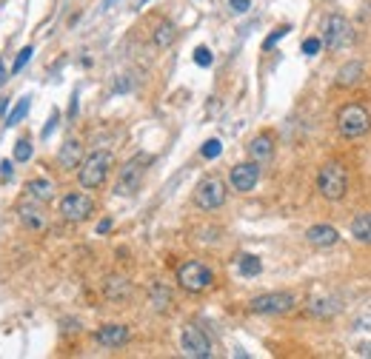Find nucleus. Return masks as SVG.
<instances>
[{
    "label": "nucleus",
    "mask_w": 371,
    "mask_h": 359,
    "mask_svg": "<svg viewBox=\"0 0 371 359\" xmlns=\"http://www.w3.org/2000/svg\"><path fill=\"white\" fill-rule=\"evenodd\" d=\"M337 311H340V302L331 297H317L308 302V314H314V316H331Z\"/></svg>",
    "instance_id": "nucleus-21"
},
{
    "label": "nucleus",
    "mask_w": 371,
    "mask_h": 359,
    "mask_svg": "<svg viewBox=\"0 0 371 359\" xmlns=\"http://www.w3.org/2000/svg\"><path fill=\"white\" fill-rule=\"evenodd\" d=\"M195 203L203 209V211H215L226 203V183L220 177H206L203 183L198 186L195 192Z\"/></svg>",
    "instance_id": "nucleus-10"
},
{
    "label": "nucleus",
    "mask_w": 371,
    "mask_h": 359,
    "mask_svg": "<svg viewBox=\"0 0 371 359\" xmlns=\"http://www.w3.org/2000/svg\"><path fill=\"white\" fill-rule=\"evenodd\" d=\"M32 55H35V46H23L21 52H18V57H15V66H12V74H18V72H23V66L32 60Z\"/></svg>",
    "instance_id": "nucleus-27"
},
{
    "label": "nucleus",
    "mask_w": 371,
    "mask_h": 359,
    "mask_svg": "<svg viewBox=\"0 0 371 359\" xmlns=\"http://www.w3.org/2000/svg\"><path fill=\"white\" fill-rule=\"evenodd\" d=\"M317 192L320 197L337 203L345 197L348 192V174L343 168V162H326L320 171H317Z\"/></svg>",
    "instance_id": "nucleus-3"
},
{
    "label": "nucleus",
    "mask_w": 371,
    "mask_h": 359,
    "mask_svg": "<svg viewBox=\"0 0 371 359\" xmlns=\"http://www.w3.org/2000/svg\"><path fill=\"white\" fill-rule=\"evenodd\" d=\"M26 197L38 200V203H49L55 197V183L46 177H38V180H29L26 183Z\"/></svg>",
    "instance_id": "nucleus-17"
},
{
    "label": "nucleus",
    "mask_w": 371,
    "mask_h": 359,
    "mask_svg": "<svg viewBox=\"0 0 371 359\" xmlns=\"http://www.w3.org/2000/svg\"><path fill=\"white\" fill-rule=\"evenodd\" d=\"M6 80H9V72H6V66H4V60H0V89L6 86Z\"/></svg>",
    "instance_id": "nucleus-36"
},
{
    "label": "nucleus",
    "mask_w": 371,
    "mask_h": 359,
    "mask_svg": "<svg viewBox=\"0 0 371 359\" xmlns=\"http://www.w3.org/2000/svg\"><path fill=\"white\" fill-rule=\"evenodd\" d=\"M229 4L235 6V12H246L249 9V0H229Z\"/></svg>",
    "instance_id": "nucleus-34"
},
{
    "label": "nucleus",
    "mask_w": 371,
    "mask_h": 359,
    "mask_svg": "<svg viewBox=\"0 0 371 359\" xmlns=\"http://www.w3.org/2000/svg\"><path fill=\"white\" fill-rule=\"evenodd\" d=\"M18 220H21L23 228H29V231H46V226H49V217H46V211H43V203H38V200H32V197H26V200L18 203Z\"/></svg>",
    "instance_id": "nucleus-11"
},
{
    "label": "nucleus",
    "mask_w": 371,
    "mask_h": 359,
    "mask_svg": "<svg viewBox=\"0 0 371 359\" xmlns=\"http://www.w3.org/2000/svg\"><path fill=\"white\" fill-rule=\"evenodd\" d=\"M263 271V263L254 257V254H243L240 257V274L243 277H257Z\"/></svg>",
    "instance_id": "nucleus-22"
},
{
    "label": "nucleus",
    "mask_w": 371,
    "mask_h": 359,
    "mask_svg": "<svg viewBox=\"0 0 371 359\" xmlns=\"http://www.w3.org/2000/svg\"><path fill=\"white\" fill-rule=\"evenodd\" d=\"M257 180H260V165H257L254 160H252V162H237V165L229 171V183H232V189L240 192V194L252 192V189L257 186Z\"/></svg>",
    "instance_id": "nucleus-12"
},
{
    "label": "nucleus",
    "mask_w": 371,
    "mask_h": 359,
    "mask_svg": "<svg viewBox=\"0 0 371 359\" xmlns=\"http://www.w3.org/2000/svg\"><path fill=\"white\" fill-rule=\"evenodd\" d=\"M171 40H174V26H171L168 21H163V23L157 26V32H154V43H157L160 49H166Z\"/></svg>",
    "instance_id": "nucleus-23"
},
{
    "label": "nucleus",
    "mask_w": 371,
    "mask_h": 359,
    "mask_svg": "<svg viewBox=\"0 0 371 359\" xmlns=\"http://www.w3.org/2000/svg\"><path fill=\"white\" fill-rule=\"evenodd\" d=\"M109 228H112V220H100V223H97V234H106Z\"/></svg>",
    "instance_id": "nucleus-37"
},
{
    "label": "nucleus",
    "mask_w": 371,
    "mask_h": 359,
    "mask_svg": "<svg viewBox=\"0 0 371 359\" xmlns=\"http://www.w3.org/2000/svg\"><path fill=\"white\" fill-rule=\"evenodd\" d=\"M6 106H9L6 100H0V114H4V111H6Z\"/></svg>",
    "instance_id": "nucleus-38"
},
{
    "label": "nucleus",
    "mask_w": 371,
    "mask_h": 359,
    "mask_svg": "<svg viewBox=\"0 0 371 359\" xmlns=\"http://www.w3.org/2000/svg\"><path fill=\"white\" fill-rule=\"evenodd\" d=\"M362 74H365L362 63H360V60H351V63H345V66L337 72V86H340V89H354V86L362 80Z\"/></svg>",
    "instance_id": "nucleus-18"
},
{
    "label": "nucleus",
    "mask_w": 371,
    "mask_h": 359,
    "mask_svg": "<svg viewBox=\"0 0 371 359\" xmlns=\"http://www.w3.org/2000/svg\"><path fill=\"white\" fill-rule=\"evenodd\" d=\"M289 32H291V29H289V26H280V29H274V32H271V35H269V38H266V43H263V49H271V46H274V43H277V40H280V38H286V35H289Z\"/></svg>",
    "instance_id": "nucleus-30"
},
{
    "label": "nucleus",
    "mask_w": 371,
    "mask_h": 359,
    "mask_svg": "<svg viewBox=\"0 0 371 359\" xmlns=\"http://www.w3.org/2000/svg\"><path fill=\"white\" fill-rule=\"evenodd\" d=\"M29 106H32V100L29 97H23V100H18V106L9 111V117H6V126H18L26 114H29Z\"/></svg>",
    "instance_id": "nucleus-24"
},
{
    "label": "nucleus",
    "mask_w": 371,
    "mask_h": 359,
    "mask_svg": "<svg viewBox=\"0 0 371 359\" xmlns=\"http://www.w3.org/2000/svg\"><path fill=\"white\" fill-rule=\"evenodd\" d=\"M195 63L203 66V69H209V66H212V52H209L206 46H200V49L195 52Z\"/></svg>",
    "instance_id": "nucleus-31"
},
{
    "label": "nucleus",
    "mask_w": 371,
    "mask_h": 359,
    "mask_svg": "<svg viewBox=\"0 0 371 359\" xmlns=\"http://www.w3.org/2000/svg\"><path fill=\"white\" fill-rule=\"evenodd\" d=\"M220 151H223V143H220V140H206V143H203V148H200V154H203L206 160L220 157Z\"/></svg>",
    "instance_id": "nucleus-28"
},
{
    "label": "nucleus",
    "mask_w": 371,
    "mask_h": 359,
    "mask_svg": "<svg viewBox=\"0 0 371 359\" xmlns=\"http://www.w3.org/2000/svg\"><path fill=\"white\" fill-rule=\"evenodd\" d=\"M249 308L254 314H263V316H274V314H289L294 308V294L289 291H271V294H260L249 302Z\"/></svg>",
    "instance_id": "nucleus-8"
},
{
    "label": "nucleus",
    "mask_w": 371,
    "mask_h": 359,
    "mask_svg": "<svg viewBox=\"0 0 371 359\" xmlns=\"http://www.w3.org/2000/svg\"><path fill=\"white\" fill-rule=\"evenodd\" d=\"M323 46L328 49V52H340V49H348L351 43H354V26H351V21L348 18H343V15H326V21H323Z\"/></svg>",
    "instance_id": "nucleus-4"
},
{
    "label": "nucleus",
    "mask_w": 371,
    "mask_h": 359,
    "mask_svg": "<svg viewBox=\"0 0 371 359\" xmlns=\"http://www.w3.org/2000/svg\"><path fill=\"white\" fill-rule=\"evenodd\" d=\"M131 282L129 280H120V277H109L106 280V297L109 299H129L131 297Z\"/></svg>",
    "instance_id": "nucleus-20"
},
{
    "label": "nucleus",
    "mask_w": 371,
    "mask_h": 359,
    "mask_svg": "<svg viewBox=\"0 0 371 359\" xmlns=\"http://www.w3.org/2000/svg\"><path fill=\"white\" fill-rule=\"evenodd\" d=\"M114 4H117V0H106V9H109V6H114Z\"/></svg>",
    "instance_id": "nucleus-39"
},
{
    "label": "nucleus",
    "mask_w": 371,
    "mask_h": 359,
    "mask_svg": "<svg viewBox=\"0 0 371 359\" xmlns=\"http://www.w3.org/2000/svg\"><path fill=\"white\" fill-rule=\"evenodd\" d=\"M58 123H60V111L55 109V111L49 114V123H46V128H43V137H49V134H52V131L58 128Z\"/></svg>",
    "instance_id": "nucleus-32"
},
{
    "label": "nucleus",
    "mask_w": 371,
    "mask_h": 359,
    "mask_svg": "<svg viewBox=\"0 0 371 359\" xmlns=\"http://www.w3.org/2000/svg\"><path fill=\"white\" fill-rule=\"evenodd\" d=\"M58 162L63 171H77V165L83 162V143L80 140H66L58 151Z\"/></svg>",
    "instance_id": "nucleus-14"
},
{
    "label": "nucleus",
    "mask_w": 371,
    "mask_h": 359,
    "mask_svg": "<svg viewBox=\"0 0 371 359\" xmlns=\"http://www.w3.org/2000/svg\"><path fill=\"white\" fill-rule=\"evenodd\" d=\"M337 131L345 137V140H357V137H365L371 131V114L365 106L360 103H348L337 111Z\"/></svg>",
    "instance_id": "nucleus-2"
},
{
    "label": "nucleus",
    "mask_w": 371,
    "mask_h": 359,
    "mask_svg": "<svg viewBox=\"0 0 371 359\" xmlns=\"http://www.w3.org/2000/svg\"><path fill=\"white\" fill-rule=\"evenodd\" d=\"M112 165H114L112 151H100V148H97V151L86 154L83 162L77 165V183H80L83 189H100V186L106 183Z\"/></svg>",
    "instance_id": "nucleus-1"
},
{
    "label": "nucleus",
    "mask_w": 371,
    "mask_h": 359,
    "mask_svg": "<svg viewBox=\"0 0 371 359\" xmlns=\"http://www.w3.org/2000/svg\"><path fill=\"white\" fill-rule=\"evenodd\" d=\"M60 217L66 223H86L92 214H95V200L89 194H80V192H72L60 200Z\"/></svg>",
    "instance_id": "nucleus-7"
},
{
    "label": "nucleus",
    "mask_w": 371,
    "mask_h": 359,
    "mask_svg": "<svg viewBox=\"0 0 371 359\" xmlns=\"http://www.w3.org/2000/svg\"><path fill=\"white\" fill-rule=\"evenodd\" d=\"M306 240H308L314 248H328V245H334V243L340 240V231H337L334 226H311V228L306 231Z\"/></svg>",
    "instance_id": "nucleus-16"
},
{
    "label": "nucleus",
    "mask_w": 371,
    "mask_h": 359,
    "mask_svg": "<svg viewBox=\"0 0 371 359\" xmlns=\"http://www.w3.org/2000/svg\"><path fill=\"white\" fill-rule=\"evenodd\" d=\"M357 356H371V342H360L357 345Z\"/></svg>",
    "instance_id": "nucleus-33"
},
{
    "label": "nucleus",
    "mask_w": 371,
    "mask_h": 359,
    "mask_svg": "<svg viewBox=\"0 0 371 359\" xmlns=\"http://www.w3.org/2000/svg\"><path fill=\"white\" fill-rule=\"evenodd\" d=\"M12 168H15V165H12L9 160H4V162H0V174H4V177H12Z\"/></svg>",
    "instance_id": "nucleus-35"
},
{
    "label": "nucleus",
    "mask_w": 371,
    "mask_h": 359,
    "mask_svg": "<svg viewBox=\"0 0 371 359\" xmlns=\"http://www.w3.org/2000/svg\"><path fill=\"white\" fill-rule=\"evenodd\" d=\"M212 282H215V274H212V268H209L206 263H200V260H186V263L177 268V285H180L183 291H189V294H200V291L212 288Z\"/></svg>",
    "instance_id": "nucleus-5"
},
{
    "label": "nucleus",
    "mask_w": 371,
    "mask_h": 359,
    "mask_svg": "<svg viewBox=\"0 0 371 359\" xmlns=\"http://www.w3.org/2000/svg\"><path fill=\"white\" fill-rule=\"evenodd\" d=\"M95 339L103 348H123L131 339V331L126 325H103V328L95 331Z\"/></svg>",
    "instance_id": "nucleus-13"
},
{
    "label": "nucleus",
    "mask_w": 371,
    "mask_h": 359,
    "mask_svg": "<svg viewBox=\"0 0 371 359\" xmlns=\"http://www.w3.org/2000/svg\"><path fill=\"white\" fill-rule=\"evenodd\" d=\"M151 302H154V308H157V311H166V308H168V302H171V294H168L166 288L154 285V288H151Z\"/></svg>",
    "instance_id": "nucleus-26"
},
{
    "label": "nucleus",
    "mask_w": 371,
    "mask_h": 359,
    "mask_svg": "<svg viewBox=\"0 0 371 359\" xmlns=\"http://www.w3.org/2000/svg\"><path fill=\"white\" fill-rule=\"evenodd\" d=\"M149 162H151L149 154H137V157H131V160L120 168V177H117V183H114V194H117V197H131V194L140 192Z\"/></svg>",
    "instance_id": "nucleus-6"
},
{
    "label": "nucleus",
    "mask_w": 371,
    "mask_h": 359,
    "mask_svg": "<svg viewBox=\"0 0 371 359\" xmlns=\"http://www.w3.org/2000/svg\"><path fill=\"white\" fill-rule=\"evenodd\" d=\"M320 46H323V40H320V38H306V40H303V55L314 57V55L320 52Z\"/></svg>",
    "instance_id": "nucleus-29"
},
{
    "label": "nucleus",
    "mask_w": 371,
    "mask_h": 359,
    "mask_svg": "<svg viewBox=\"0 0 371 359\" xmlns=\"http://www.w3.org/2000/svg\"><path fill=\"white\" fill-rule=\"evenodd\" d=\"M180 348H183L186 356H192V359H209V356H212V339H209L206 331L198 328V325H186V328H183Z\"/></svg>",
    "instance_id": "nucleus-9"
},
{
    "label": "nucleus",
    "mask_w": 371,
    "mask_h": 359,
    "mask_svg": "<svg viewBox=\"0 0 371 359\" xmlns=\"http://www.w3.org/2000/svg\"><path fill=\"white\" fill-rule=\"evenodd\" d=\"M249 157H252L257 165L269 162V160L274 157V140H271V134H257V137L249 143Z\"/></svg>",
    "instance_id": "nucleus-15"
},
{
    "label": "nucleus",
    "mask_w": 371,
    "mask_h": 359,
    "mask_svg": "<svg viewBox=\"0 0 371 359\" xmlns=\"http://www.w3.org/2000/svg\"><path fill=\"white\" fill-rule=\"evenodd\" d=\"M351 237H354L357 243L371 245V214H357V217L351 220Z\"/></svg>",
    "instance_id": "nucleus-19"
},
{
    "label": "nucleus",
    "mask_w": 371,
    "mask_h": 359,
    "mask_svg": "<svg viewBox=\"0 0 371 359\" xmlns=\"http://www.w3.org/2000/svg\"><path fill=\"white\" fill-rule=\"evenodd\" d=\"M32 151H35V145H32L26 137H21V140L15 143V160H18V162H29V160H32Z\"/></svg>",
    "instance_id": "nucleus-25"
}]
</instances>
